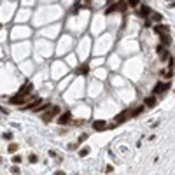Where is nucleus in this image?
I'll return each instance as SVG.
<instances>
[{
    "label": "nucleus",
    "instance_id": "obj_24",
    "mask_svg": "<svg viewBox=\"0 0 175 175\" xmlns=\"http://www.w3.org/2000/svg\"><path fill=\"white\" fill-rule=\"evenodd\" d=\"M11 172H12V173H19V168H18V166H12Z\"/></svg>",
    "mask_w": 175,
    "mask_h": 175
},
{
    "label": "nucleus",
    "instance_id": "obj_26",
    "mask_svg": "<svg viewBox=\"0 0 175 175\" xmlns=\"http://www.w3.org/2000/svg\"><path fill=\"white\" fill-rule=\"evenodd\" d=\"M0 163H2V158H0Z\"/></svg>",
    "mask_w": 175,
    "mask_h": 175
},
{
    "label": "nucleus",
    "instance_id": "obj_4",
    "mask_svg": "<svg viewBox=\"0 0 175 175\" xmlns=\"http://www.w3.org/2000/svg\"><path fill=\"white\" fill-rule=\"evenodd\" d=\"M70 119H72V114H70V112L67 110V112H63V114H61V116L58 117V124H61V126H63V124L70 123Z\"/></svg>",
    "mask_w": 175,
    "mask_h": 175
},
{
    "label": "nucleus",
    "instance_id": "obj_16",
    "mask_svg": "<svg viewBox=\"0 0 175 175\" xmlns=\"http://www.w3.org/2000/svg\"><path fill=\"white\" fill-rule=\"evenodd\" d=\"M114 11H117V4H112L110 7H107V9H105V12H107V14H109V12H114Z\"/></svg>",
    "mask_w": 175,
    "mask_h": 175
},
{
    "label": "nucleus",
    "instance_id": "obj_19",
    "mask_svg": "<svg viewBox=\"0 0 175 175\" xmlns=\"http://www.w3.org/2000/svg\"><path fill=\"white\" fill-rule=\"evenodd\" d=\"M37 161H39V158L35 154H30V163H37Z\"/></svg>",
    "mask_w": 175,
    "mask_h": 175
},
{
    "label": "nucleus",
    "instance_id": "obj_1",
    "mask_svg": "<svg viewBox=\"0 0 175 175\" xmlns=\"http://www.w3.org/2000/svg\"><path fill=\"white\" fill-rule=\"evenodd\" d=\"M56 114H60V107H58V105H54V107H53L51 110H48V112H42V121H44V123H49Z\"/></svg>",
    "mask_w": 175,
    "mask_h": 175
},
{
    "label": "nucleus",
    "instance_id": "obj_3",
    "mask_svg": "<svg viewBox=\"0 0 175 175\" xmlns=\"http://www.w3.org/2000/svg\"><path fill=\"white\" fill-rule=\"evenodd\" d=\"M40 103H42V100H40V98H35V100H32L30 103H25V105H21V107H23L25 110H33V109H37Z\"/></svg>",
    "mask_w": 175,
    "mask_h": 175
},
{
    "label": "nucleus",
    "instance_id": "obj_18",
    "mask_svg": "<svg viewBox=\"0 0 175 175\" xmlns=\"http://www.w3.org/2000/svg\"><path fill=\"white\" fill-rule=\"evenodd\" d=\"M7 151H9V152H16V151H18V145H16V144H9Z\"/></svg>",
    "mask_w": 175,
    "mask_h": 175
},
{
    "label": "nucleus",
    "instance_id": "obj_6",
    "mask_svg": "<svg viewBox=\"0 0 175 175\" xmlns=\"http://www.w3.org/2000/svg\"><path fill=\"white\" fill-rule=\"evenodd\" d=\"M32 91H33V86H32L30 82L23 84V86H21V90H19V93H21V95H30Z\"/></svg>",
    "mask_w": 175,
    "mask_h": 175
},
{
    "label": "nucleus",
    "instance_id": "obj_15",
    "mask_svg": "<svg viewBox=\"0 0 175 175\" xmlns=\"http://www.w3.org/2000/svg\"><path fill=\"white\" fill-rule=\"evenodd\" d=\"M138 4H140V0H128L130 7H138Z\"/></svg>",
    "mask_w": 175,
    "mask_h": 175
},
{
    "label": "nucleus",
    "instance_id": "obj_27",
    "mask_svg": "<svg viewBox=\"0 0 175 175\" xmlns=\"http://www.w3.org/2000/svg\"><path fill=\"white\" fill-rule=\"evenodd\" d=\"M109 2H112V0H109Z\"/></svg>",
    "mask_w": 175,
    "mask_h": 175
},
{
    "label": "nucleus",
    "instance_id": "obj_9",
    "mask_svg": "<svg viewBox=\"0 0 175 175\" xmlns=\"http://www.w3.org/2000/svg\"><path fill=\"white\" fill-rule=\"evenodd\" d=\"M144 102H145V107H151V109H152V107H156V103H158L156 96H147Z\"/></svg>",
    "mask_w": 175,
    "mask_h": 175
},
{
    "label": "nucleus",
    "instance_id": "obj_10",
    "mask_svg": "<svg viewBox=\"0 0 175 175\" xmlns=\"http://www.w3.org/2000/svg\"><path fill=\"white\" fill-rule=\"evenodd\" d=\"M48 109H49V102H42V103H40V105H39V107H37V109H33V110H35V112H37V114H39V112H40V114H42V112H44V110H48Z\"/></svg>",
    "mask_w": 175,
    "mask_h": 175
},
{
    "label": "nucleus",
    "instance_id": "obj_22",
    "mask_svg": "<svg viewBox=\"0 0 175 175\" xmlns=\"http://www.w3.org/2000/svg\"><path fill=\"white\" fill-rule=\"evenodd\" d=\"M4 138H6V140H11V138H12V133H4Z\"/></svg>",
    "mask_w": 175,
    "mask_h": 175
},
{
    "label": "nucleus",
    "instance_id": "obj_13",
    "mask_svg": "<svg viewBox=\"0 0 175 175\" xmlns=\"http://www.w3.org/2000/svg\"><path fill=\"white\" fill-rule=\"evenodd\" d=\"M149 12H151V9H149L147 6H142V7H140V14H142V16H147Z\"/></svg>",
    "mask_w": 175,
    "mask_h": 175
},
{
    "label": "nucleus",
    "instance_id": "obj_5",
    "mask_svg": "<svg viewBox=\"0 0 175 175\" xmlns=\"http://www.w3.org/2000/svg\"><path fill=\"white\" fill-rule=\"evenodd\" d=\"M128 117H130V110H123L116 116V123H124Z\"/></svg>",
    "mask_w": 175,
    "mask_h": 175
},
{
    "label": "nucleus",
    "instance_id": "obj_12",
    "mask_svg": "<svg viewBox=\"0 0 175 175\" xmlns=\"http://www.w3.org/2000/svg\"><path fill=\"white\" fill-rule=\"evenodd\" d=\"M142 110H144V107H138V109H135V110H131L130 114H131V117H137L138 114H142Z\"/></svg>",
    "mask_w": 175,
    "mask_h": 175
},
{
    "label": "nucleus",
    "instance_id": "obj_8",
    "mask_svg": "<svg viewBox=\"0 0 175 175\" xmlns=\"http://www.w3.org/2000/svg\"><path fill=\"white\" fill-rule=\"evenodd\" d=\"M170 88V84H163V82H158L156 84V88H154V93L158 95V93H163V91H166Z\"/></svg>",
    "mask_w": 175,
    "mask_h": 175
},
{
    "label": "nucleus",
    "instance_id": "obj_17",
    "mask_svg": "<svg viewBox=\"0 0 175 175\" xmlns=\"http://www.w3.org/2000/svg\"><path fill=\"white\" fill-rule=\"evenodd\" d=\"M88 154H90V147H84L79 151V156H88Z\"/></svg>",
    "mask_w": 175,
    "mask_h": 175
},
{
    "label": "nucleus",
    "instance_id": "obj_23",
    "mask_svg": "<svg viewBox=\"0 0 175 175\" xmlns=\"http://www.w3.org/2000/svg\"><path fill=\"white\" fill-rule=\"evenodd\" d=\"M105 172H107V173H112V172H114V166H110V165H109V166L105 168Z\"/></svg>",
    "mask_w": 175,
    "mask_h": 175
},
{
    "label": "nucleus",
    "instance_id": "obj_20",
    "mask_svg": "<svg viewBox=\"0 0 175 175\" xmlns=\"http://www.w3.org/2000/svg\"><path fill=\"white\" fill-rule=\"evenodd\" d=\"M12 161H14L16 165H19V163H21V156H14V158H12Z\"/></svg>",
    "mask_w": 175,
    "mask_h": 175
},
{
    "label": "nucleus",
    "instance_id": "obj_11",
    "mask_svg": "<svg viewBox=\"0 0 175 175\" xmlns=\"http://www.w3.org/2000/svg\"><path fill=\"white\" fill-rule=\"evenodd\" d=\"M88 72H90V68H88V65H82L77 68V74L79 75H88Z\"/></svg>",
    "mask_w": 175,
    "mask_h": 175
},
{
    "label": "nucleus",
    "instance_id": "obj_21",
    "mask_svg": "<svg viewBox=\"0 0 175 175\" xmlns=\"http://www.w3.org/2000/svg\"><path fill=\"white\" fill-rule=\"evenodd\" d=\"M152 19H154V21H161V14H154Z\"/></svg>",
    "mask_w": 175,
    "mask_h": 175
},
{
    "label": "nucleus",
    "instance_id": "obj_14",
    "mask_svg": "<svg viewBox=\"0 0 175 175\" xmlns=\"http://www.w3.org/2000/svg\"><path fill=\"white\" fill-rule=\"evenodd\" d=\"M156 32H158V33H163V32L166 33V32H168V26H163V25H159V26H156Z\"/></svg>",
    "mask_w": 175,
    "mask_h": 175
},
{
    "label": "nucleus",
    "instance_id": "obj_2",
    "mask_svg": "<svg viewBox=\"0 0 175 175\" xmlns=\"http://www.w3.org/2000/svg\"><path fill=\"white\" fill-rule=\"evenodd\" d=\"M12 105H25L26 102H28V98H26V95H21V93H18L16 96H12L11 100H9Z\"/></svg>",
    "mask_w": 175,
    "mask_h": 175
},
{
    "label": "nucleus",
    "instance_id": "obj_25",
    "mask_svg": "<svg viewBox=\"0 0 175 175\" xmlns=\"http://www.w3.org/2000/svg\"><path fill=\"white\" fill-rule=\"evenodd\" d=\"M86 138H88V135H81V137H79V142H84Z\"/></svg>",
    "mask_w": 175,
    "mask_h": 175
},
{
    "label": "nucleus",
    "instance_id": "obj_7",
    "mask_svg": "<svg viewBox=\"0 0 175 175\" xmlns=\"http://www.w3.org/2000/svg\"><path fill=\"white\" fill-rule=\"evenodd\" d=\"M107 128V123L105 121H93V130H96V131H103Z\"/></svg>",
    "mask_w": 175,
    "mask_h": 175
}]
</instances>
